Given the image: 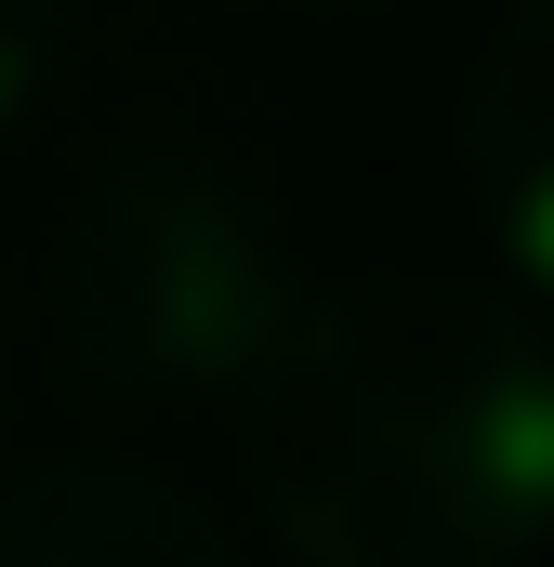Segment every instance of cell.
Listing matches in <instances>:
<instances>
[{
    "mask_svg": "<svg viewBox=\"0 0 554 567\" xmlns=\"http://www.w3.org/2000/svg\"><path fill=\"white\" fill-rule=\"evenodd\" d=\"M462 185H475L502 265L554 290V0H502V27L462 80Z\"/></svg>",
    "mask_w": 554,
    "mask_h": 567,
    "instance_id": "obj_4",
    "label": "cell"
},
{
    "mask_svg": "<svg viewBox=\"0 0 554 567\" xmlns=\"http://www.w3.org/2000/svg\"><path fill=\"white\" fill-rule=\"evenodd\" d=\"M0 423H13V357H0Z\"/></svg>",
    "mask_w": 554,
    "mask_h": 567,
    "instance_id": "obj_7",
    "label": "cell"
},
{
    "mask_svg": "<svg viewBox=\"0 0 554 567\" xmlns=\"http://www.w3.org/2000/svg\"><path fill=\"white\" fill-rule=\"evenodd\" d=\"M0 567H238L212 502L133 449H66L0 475Z\"/></svg>",
    "mask_w": 554,
    "mask_h": 567,
    "instance_id": "obj_3",
    "label": "cell"
},
{
    "mask_svg": "<svg viewBox=\"0 0 554 567\" xmlns=\"http://www.w3.org/2000/svg\"><path fill=\"white\" fill-rule=\"evenodd\" d=\"M277 13H370V0H277Z\"/></svg>",
    "mask_w": 554,
    "mask_h": 567,
    "instance_id": "obj_6",
    "label": "cell"
},
{
    "mask_svg": "<svg viewBox=\"0 0 554 567\" xmlns=\"http://www.w3.org/2000/svg\"><path fill=\"white\" fill-rule=\"evenodd\" d=\"M238 462L290 567L554 555V330L475 278L317 290L238 396Z\"/></svg>",
    "mask_w": 554,
    "mask_h": 567,
    "instance_id": "obj_1",
    "label": "cell"
},
{
    "mask_svg": "<svg viewBox=\"0 0 554 567\" xmlns=\"http://www.w3.org/2000/svg\"><path fill=\"white\" fill-rule=\"evenodd\" d=\"M80 13H93V0H0V145L66 93V66H80Z\"/></svg>",
    "mask_w": 554,
    "mask_h": 567,
    "instance_id": "obj_5",
    "label": "cell"
},
{
    "mask_svg": "<svg viewBox=\"0 0 554 567\" xmlns=\"http://www.w3.org/2000/svg\"><path fill=\"white\" fill-rule=\"evenodd\" d=\"M304 238L238 158L133 145L106 158L40 251L53 370L106 410H238L304 330Z\"/></svg>",
    "mask_w": 554,
    "mask_h": 567,
    "instance_id": "obj_2",
    "label": "cell"
}]
</instances>
